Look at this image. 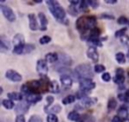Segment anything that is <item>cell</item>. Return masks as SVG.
<instances>
[{"label":"cell","instance_id":"cell-36","mask_svg":"<svg viewBox=\"0 0 129 122\" xmlns=\"http://www.w3.org/2000/svg\"><path fill=\"white\" fill-rule=\"evenodd\" d=\"M34 48H35V46H34L33 44H31V43H27V44H25V47H24V51H23V53H29V52H30V51H32Z\"/></svg>","mask_w":129,"mask_h":122},{"label":"cell","instance_id":"cell-3","mask_svg":"<svg viewBox=\"0 0 129 122\" xmlns=\"http://www.w3.org/2000/svg\"><path fill=\"white\" fill-rule=\"evenodd\" d=\"M73 75L75 76L76 80H83V79H91L94 76V72L90 65L88 64H82L75 68L73 71Z\"/></svg>","mask_w":129,"mask_h":122},{"label":"cell","instance_id":"cell-33","mask_svg":"<svg viewBox=\"0 0 129 122\" xmlns=\"http://www.w3.org/2000/svg\"><path fill=\"white\" fill-rule=\"evenodd\" d=\"M118 99H119L120 101L129 103V96H128L125 92H124V93H120V94H118Z\"/></svg>","mask_w":129,"mask_h":122},{"label":"cell","instance_id":"cell-8","mask_svg":"<svg viewBox=\"0 0 129 122\" xmlns=\"http://www.w3.org/2000/svg\"><path fill=\"white\" fill-rule=\"evenodd\" d=\"M5 77L12 82H20L22 80L21 75L19 73H17L16 71H13V70H8L5 74Z\"/></svg>","mask_w":129,"mask_h":122},{"label":"cell","instance_id":"cell-32","mask_svg":"<svg viewBox=\"0 0 129 122\" xmlns=\"http://www.w3.org/2000/svg\"><path fill=\"white\" fill-rule=\"evenodd\" d=\"M46 121L47 122H58V118H57V116L55 114L50 113V114H48L46 116Z\"/></svg>","mask_w":129,"mask_h":122},{"label":"cell","instance_id":"cell-16","mask_svg":"<svg viewBox=\"0 0 129 122\" xmlns=\"http://www.w3.org/2000/svg\"><path fill=\"white\" fill-rule=\"evenodd\" d=\"M97 102H98V99H97V98L87 97V98H85L84 100H82L80 103L82 104V106H83V107H84V109H85V108H88V107H91V106L95 105Z\"/></svg>","mask_w":129,"mask_h":122},{"label":"cell","instance_id":"cell-41","mask_svg":"<svg viewBox=\"0 0 129 122\" xmlns=\"http://www.w3.org/2000/svg\"><path fill=\"white\" fill-rule=\"evenodd\" d=\"M120 41L125 45V46H128L129 47V36L128 35H124L120 38Z\"/></svg>","mask_w":129,"mask_h":122},{"label":"cell","instance_id":"cell-54","mask_svg":"<svg viewBox=\"0 0 129 122\" xmlns=\"http://www.w3.org/2000/svg\"><path fill=\"white\" fill-rule=\"evenodd\" d=\"M128 25H129V22H128Z\"/></svg>","mask_w":129,"mask_h":122},{"label":"cell","instance_id":"cell-25","mask_svg":"<svg viewBox=\"0 0 129 122\" xmlns=\"http://www.w3.org/2000/svg\"><path fill=\"white\" fill-rule=\"evenodd\" d=\"M117 107V101L115 98H110L109 101H108V104H107V108L109 111H112L114 110L115 108Z\"/></svg>","mask_w":129,"mask_h":122},{"label":"cell","instance_id":"cell-19","mask_svg":"<svg viewBox=\"0 0 129 122\" xmlns=\"http://www.w3.org/2000/svg\"><path fill=\"white\" fill-rule=\"evenodd\" d=\"M13 44L14 46L16 45H19V44H25V39H24V36L21 34V33H17L14 35L13 37Z\"/></svg>","mask_w":129,"mask_h":122},{"label":"cell","instance_id":"cell-34","mask_svg":"<svg viewBox=\"0 0 129 122\" xmlns=\"http://www.w3.org/2000/svg\"><path fill=\"white\" fill-rule=\"evenodd\" d=\"M126 30H127V28H126V27H123V28H121V29L117 30V31L115 32V37H120V38H121L122 36L126 35V34H125Z\"/></svg>","mask_w":129,"mask_h":122},{"label":"cell","instance_id":"cell-5","mask_svg":"<svg viewBox=\"0 0 129 122\" xmlns=\"http://www.w3.org/2000/svg\"><path fill=\"white\" fill-rule=\"evenodd\" d=\"M36 71L40 77H46L47 74V62L45 59H38L36 63Z\"/></svg>","mask_w":129,"mask_h":122},{"label":"cell","instance_id":"cell-50","mask_svg":"<svg viewBox=\"0 0 129 122\" xmlns=\"http://www.w3.org/2000/svg\"><path fill=\"white\" fill-rule=\"evenodd\" d=\"M35 3H41V0H34Z\"/></svg>","mask_w":129,"mask_h":122},{"label":"cell","instance_id":"cell-14","mask_svg":"<svg viewBox=\"0 0 129 122\" xmlns=\"http://www.w3.org/2000/svg\"><path fill=\"white\" fill-rule=\"evenodd\" d=\"M25 100L29 104H35V103H37L41 100V95L37 94V93H31V94H29L25 97Z\"/></svg>","mask_w":129,"mask_h":122},{"label":"cell","instance_id":"cell-24","mask_svg":"<svg viewBox=\"0 0 129 122\" xmlns=\"http://www.w3.org/2000/svg\"><path fill=\"white\" fill-rule=\"evenodd\" d=\"M79 122H96L94 116L92 115H88V114H85V115H82Z\"/></svg>","mask_w":129,"mask_h":122},{"label":"cell","instance_id":"cell-46","mask_svg":"<svg viewBox=\"0 0 129 122\" xmlns=\"http://www.w3.org/2000/svg\"><path fill=\"white\" fill-rule=\"evenodd\" d=\"M89 5L92 6L94 9H96L99 6V2L98 1H95V0H89Z\"/></svg>","mask_w":129,"mask_h":122},{"label":"cell","instance_id":"cell-20","mask_svg":"<svg viewBox=\"0 0 129 122\" xmlns=\"http://www.w3.org/2000/svg\"><path fill=\"white\" fill-rule=\"evenodd\" d=\"M45 60L49 64H52V63L58 60V54L55 52H49V53L45 54Z\"/></svg>","mask_w":129,"mask_h":122},{"label":"cell","instance_id":"cell-26","mask_svg":"<svg viewBox=\"0 0 129 122\" xmlns=\"http://www.w3.org/2000/svg\"><path fill=\"white\" fill-rule=\"evenodd\" d=\"M89 7V1L87 0H82L80 1V4H79V10L81 12H86L87 9Z\"/></svg>","mask_w":129,"mask_h":122},{"label":"cell","instance_id":"cell-27","mask_svg":"<svg viewBox=\"0 0 129 122\" xmlns=\"http://www.w3.org/2000/svg\"><path fill=\"white\" fill-rule=\"evenodd\" d=\"M115 58H116V60H117V63H118L119 65H123V64H125V62H126L125 54L122 53V52H118V53H116Z\"/></svg>","mask_w":129,"mask_h":122},{"label":"cell","instance_id":"cell-7","mask_svg":"<svg viewBox=\"0 0 129 122\" xmlns=\"http://www.w3.org/2000/svg\"><path fill=\"white\" fill-rule=\"evenodd\" d=\"M29 103L26 101V100H24V101H20L17 105H16V107H15V113H17L18 115H23V114H25L27 111H28V109H29Z\"/></svg>","mask_w":129,"mask_h":122},{"label":"cell","instance_id":"cell-11","mask_svg":"<svg viewBox=\"0 0 129 122\" xmlns=\"http://www.w3.org/2000/svg\"><path fill=\"white\" fill-rule=\"evenodd\" d=\"M87 56L90 59H92L93 62H98L99 60V53H98V50L96 49V47L90 46L87 49Z\"/></svg>","mask_w":129,"mask_h":122},{"label":"cell","instance_id":"cell-22","mask_svg":"<svg viewBox=\"0 0 129 122\" xmlns=\"http://www.w3.org/2000/svg\"><path fill=\"white\" fill-rule=\"evenodd\" d=\"M8 99L13 101V100H16V101H22V98H23V95L21 93H16V92H11V93H8L7 95Z\"/></svg>","mask_w":129,"mask_h":122},{"label":"cell","instance_id":"cell-1","mask_svg":"<svg viewBox=\"0 0 129 122\" xmlns=\"http://www.w3.org/2000/svg\"><path fill=\"white\" fill-rule=\"evenodd\" d=\"M96 23H97V18L93 15H90V16H82L80 18L77 19V22H76V27L77 29L80 31L81 33V38L84 39V40H88L89 38V34H90V31L97 27L96 26Z\"/></svg>","mask_w":129,"mask_h":122},{"label":"cell","instance_id":"cell-17","mask_svg":"<svg viewBox=\"0 0 129 122\" xmlns=\"http://www.w3.org/2000/svg\"><path fill=\"white\" fill-rule=\"evenodd\" d=\"M118 116L121 117L125 122L129 121V114H128V110H127L126 106H121L118 109Z\"/></svg>","mask_w":129,"mask_h":122},{"label":"cell","instance_id":"cell-15","mask_svg":"<svg viewBox=\"0 0 129 122\" xmlns=\"http://www.w3.org/2000/svg\"><path fill=\"white\" fill-rule=\"evenodd\" d=\"M28 21H29V28L31 30H37L39 27H38V23H37V20H36V17L33 13H30L28 14Z\"/></svg>","mask_w":129,"mask_h":122},{"label":"cell","instance_id":"cell-39","mask_svg":"<svg viewBox=\"0 0 129 122\" xmlns=\"http://www.w3.org/2000/svg\"><path fill=\"white\" fill-rule=\"evenodd\" d=\"M52 102H53V97H52V96H47V97H46V104H45V106H44V111L47 110V107H49Z\"/></svg>","mask_w":129,"mask_h":122},{"label":"cell","instance_id":"cell-21","mask_svg":"<svg viewBox=\"0 0 129 122\" xmlns=\"http://www.w3.org/2000/svg\"><path fill=\"white\" fill-rule=\"evenodd\" d=\"M59 90H60V88H59V84H58L55 80L51 81L50 84H49V91H50L51 93L57 94V93H59Z\"/></svg>","mask_w":129,"mask_h":122},{"label":"cell","instance_id":"cell-31","mask_svg":"<svg viewBox=\"0 0 129 122\" xmlns=\"http://www.w3.org/2000/svg\"><path fill=\"white\" fill-rule=\"evenodd\" d=\"M88 97V92H85V91H79V92H77V94H76V98L77 99H79V100H84L85 98H87Z\"/></svg>","mask_w":129,"mask_h":122},{"label":"cell","instance_id":"cell-12","mask_svg":"<svg viewBox=\"0 0 129 122\" xmlns=\"http://www.w3.org/2000/svg\"><path fill=\"white\" fill-rule=\"evenodd\" d=\"M11 47V43L9 41V39L4 36V35H1L0 36V48H1V51L4 52L5 50H9Z\"/></svg>","mask_w":129,"mask_h":122},{"label":"cell","instance_id":"cell-29","mask_svg":"<svg viewBox=\"0 0 129 122\" xmlns=\"http://www.w3.org/2000/svg\"><path fill=\"white\" fill-rule=\"evenodd\" d=\"M2 105H3L4 108H6V109H8V110H10V109H12V108L14 107L13 101L8 100V99H3V100H2Z\"/></svg>","mask_w":129,"mask_h":122},{"label":"cell","instance_id":"cell-13","mask_svg":"<svg viewBox=\"0 0 129 122\" xmlns=\"http://www.w3.org/2000/svg\"><path fill=\"white\" fill-rule=\"evenodd\" d=\"M60 83H61V85H62V88H63L64 90H67V89H70V88L72 87V85H73V80H72V78H71L70 76H68V75H61V76H60Z\"/></svg>","mask_w":129,"mask_h":122},{"label":"cell","instance_id":"cell-52","mask_svg":"<svg viewBox=\"0 0 129 122\" xmlns=\"http://www.w3.org/2000/svg\"><path fill=\"white\" fill-rule=\"evenodd\" d=\"M125 93H126V94H127V95H128V96H129V89H128V90H127V91H126V92H125Z\"/></svg>","mask_w":129,"mask_h":122},{"label":"cell","instance_id":"cell-47","mask_svg":"<svg viewBox=\"0 0 129 122\" xmlns=\"http://www.w3.org/2000/svg\"><path fill=\"white\" fill-rule=\"evenodd\" d=\"M15 122H25V117L23 115H18L15 118Z\"/></svg>","mask_w":129,"mask_h":122},{"label":"cell","instance_id":"cell-48","mask_svg":"<svg viewBox=\"0 0 129 122\" xmlns=\"http://www.w3.org/2000/svg\"><path fill=\"white\" fill-rule=\"evenodd\" d=\"M112 122H124V120L121 117H119L118 115H116L112 118Z\"/></svg>","mask_w":129,"mask_h":122},{"label":"cell","instance_id":"cell-42","mask_svg":"<svg viewBox=\"0 0 129 122\" xmlns=\"http://www.w3.org/2000/svg\"><path fill=\"white\" fill-rule=\"evenodd\" d=\"M100 18L101 19H108V20H112L114 19V16L111 15V14H108V13H102L100 15Z\"/></svg>","mask_w":129,"mask_h":122},{"label":"cell","instance_id":"cell-18","mask_svg":"<svg viewBox=\"0 0 129 122\" xmlns=\"http://www.w3.org/2000/svg\"><path fill=\"white\" fill-rule=\"evenodd\" d=\"M38 19L40 21V27H39V29L40 30H43V31L46 30V24L48 22L46 16L43 13H38Z\"/></svg>","mask_w":129,"mask_h":122},{"label":"cell","instance_id":"cell-37","mask_svg":"<svg viewBox=\"0 0 129 122\" xmlns=\"http://www.w3.org/2000/svg\"><path fill=\"white\" fill-rule=\"evenodd\" d=\"M69 12H70L71 15H73V16H77L79 11L77 10L76 6H74V5H70V6H69Z\"/></svg>","mask_w":129,"mask_h":122},{"label":"cell","instance_id":"cell-6","mask_svg":"<svg viewBox=\"0 0 129 122\" xmlns=\"http://www.w3.org/2000/svg\"><path fill=\"white\" fill-rule=\"evenodd\" d=\"M0 8H1V11H2V14L4 15V17L8 20V21H10V22H13V21H15V19H16V17H15V14H14V12L12 11V9L10 8V7H8V6H5V5H1L0 6Z\"/></svg>","mask_w":129,"mask_h":122},{"label":"cell","instance_id":"cell-35","mask_svg":"<svg viewBox=\"0 0 129 122\" xmlns=\"http://www.w3.org/2000/svg\"><path fill=\"white\" fill-rule=\"evenodd\" d=\"M50 40H51L50 36H48V35H43L42 37L39 38V43H40V44H46V43H48Z\"/></svg>","mask_w":129,"mask_h":122},{"label":"cell","instance_id":"cell-30","mask_svg":"<svg viewBox=\"0 0 129 122\" xmlns=\"http://www.w3.org/2000/svg\"><path fill=\"white\" fill-rule=\"evenodd\" d=\"M24 47H25V44H19V45L14 46V48H13V53H15V54H21V53H23Z\"/></svg>","mask_w":129,"mask_h":122},{"label":"cell","instance_id":"cell-23","mask_svg":"<svg viewBox=\"0 0 129 122\" xmlns=\"http://www.w3.org/2000/svg\"><path fill=\"white\" fill-rule=\"evenodd\" d=\"M80 118H81V115H80L77 111H72V112H70V113H69V115H68V119H69V120H71V121L79 122Z\"/></svg>","mask_w":129,"mask_h":122},{"label":"cell","instance_id":"cell-43","mask_svg":"<svg viewBox=\"0 0 129 122\" xmlns=\"http://www.w3.org/2000/svg\"><path fill=\"white\" fill-rule=\"evenodd\" d=\"M117 22H118L119 24H122V25H123V24L128 23V22H129V20H128L125 16H120V17L117 19Z\"/></svg>","mask_w":129,"mask_h":122},{"label":"cell","instance_id":"cell-9","mask_svg":"<svg viewBox=\"0 0 129 122\" xmlns=\"http://www.w3.org/2000/svg\"><path fill=\"white\" fill-rule=\"evenodd\" d=\"M125 81V76H124V71L122 69H117L116 70V75L113 78V82L117 85L123 84Z\"/></svg>","mask_w":129,"mask_h":122},{"label":"cell","instance_id":"cell-55","mask_svg":"<svg viewBox=\"0 0 129 122\" xmlns=\"http://www.w3.org/2000/svg\"><path fill=\"white\" fill-rule=\"evenodd\" d=\"M128 76H129V73H128Z\"/></svg>","mask_w":129,"mask_h":122},{"label":"cell","instance_id":"cell-51","mask_svg":"<svg viewBox=\"0 0 129 122\" xmlns=\"http://www.w3.org/2000/svg\"><path fill=\"white\" fill-rule=\"evenodd\" d=\"M2 93H3V88L1 87V88H0V94H2Z\"/></svg>","mask_w":129,"mask_h":122},{"label":"cell","instance_id":"cell-53","mask_svg":"<svg viewBox=\"0 0 129 122\" xmlns=\"http://www.w3.org/2000/svg\"><path fill=\"white\" fill-rule=\"evenodd\" d=\"M127 56H128V58H129V49H128V52H127Z\"/></svg>","mask_w":129,"mask_h":122},{"label":"cell","instance_id":"cell-28","mask_svg":"<svg viewBox=\"0 0 129 122\" xmlns=\"http://www.w3.org/2000/svg\"><path fill=\"white\" fill-rule=\"evenodd\" d=\"M75 100H76V96H74V95H69V96L64 97V98L62 99L61 102H62L63 105H68V104H72V103H74Z\"/></svg>","mask_w":129,"mask_h":122},{"label":"cell","instance_id":"cell-40","mask_svg":"<svg viewBox=\"0 0 129 122\" xmlns=\"http://www.w3.org/2000/svg\"><path fill=\"white\" fill-rule=\"evenodd\" d=\"M28 122H42V119H41V117H39L38 115H32V116L29 118Z\"/></svg>","mask_w":129,"mask_h":122},{"label":"cell","instance_id":"cell-4","mask_svg":"<svg viewBox=\"0 0 129 122\" xmlns=\"http://www.w3.org/2000/svg\"><path fill=\"white\" fill-rule=\"evenodd\" d=\"M79 83H80V89L85 92H90L96 87L95 82H93L91 79H83L79 81Z\"/></svg>","mask_w":129,"mask_h":122},{"label":"cell","instance_id":"cell-44","mask_svg":"<svg viewBox=\"0 0 129 122\" xmlns=\"http://www.w3.org/2000/svg\"><path fill=\"white\" fill-rule=\"evenodd\" d=\"M102 80L104 82H110L111 81V75L109 73H103L102 75Z\"/></svg>","mask_w":129,"mask_h":122},{"label":"cell","instance_id":"cell-45","mask_svg":"<svg viewBox=\"0 0 129 122\" xmlns=\"http://www.w3.org/2000/svg\"><path fill=\"white\" fill-rule=\"evenodd\" d=\"M60 110H61L60 106H59V105H55V106H53V107L50 109V112H52V114H53V113H58V112H60Z\"/></svg>","mask_w":129,"mask_h":122},{"label":"cell","instance_id":"cell-2","mask_svg":"<svg viewBox=\"0 0 129 122\" xmlns=\"http://www.w3.org/2000/svg\"><path fill=\"white\" fill-rule=\"evenodd\" d=\"M46 4L48 6V9L50 11V13L52 14V16L59 22L61 23H66L68 24L69 21L68 19L66 18V11L64 9L60 6V4L57 2V1H54V0H47L46 1Z\"/></svg>","mask_w":129,"mask_h":122},{"label":"cell","instance_id":"cell-49","mask_svg":"<svg viewBox=\"0 0 129 122\" xmlns=\"http://www.w3.org/2000/svg\"><path fill=\"white\" fill-rule=\"evenodd\" d=\"M105 3H108V4H115V3H117V0H105Z\"/></svg>","mask_w":129,"mask_h":122},{"label":"cell","instance_id":"cell-10","mask_svg":"<svg viewBox=\"0 0 129 122\" xmlns=\"http://www.w3.org/2000/svg\"><path fill=\"white\" fill-rule=\"evenodd\" d=\"M58 63L64 67H69L72 65V58L69 54L67 53H63V52H60L58 54Z\"/></svg>","mask_w":129,"mask_h":122},{"label":"cell","instance_id":"cell-38","mask_svg":"<svg viewBox=\"0 0 129 122\" xmlns=\"http://www.w3.org/2000/svg\"><path fill=\"white\" fill-rule=\"evenodd\" d=\"M105 66H103V65H96L95 67H94V71L96 72V73H103V72H105Z\"/></svg>","mask_w":129,"mask_h":122}]
</instances>
